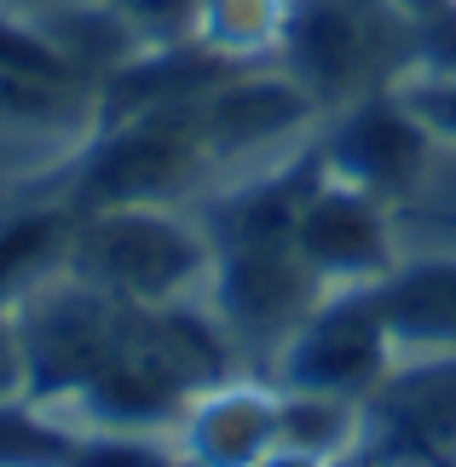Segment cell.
Instances as JSON below:
<instances>
[{"instance_id":"cell-1","label":"cell","mask_w":456,"mask_h":467,"mask_svg":"<svg viewBox=\"0 0 456 467\" xmlns=\"http://www.w3.org/2000/svg\"><path fill=\"white\" fill-rule=\"evenodd\" d=\"M214 237L196 202H116L76 213L69 272L133 306L208 300Z\"/></svg>"},{"instance_id":"cell-2","label":"cell","mask_w":456,"mask_h":467,"mask_svg":"<svg viewBox=\"0 0 456 467\" xmlns=\"http://www.w3.org/2000/svg\"><path fill=\"white\" fill-rule=\"evenodd\" d=\"M278 64L295 69L330 116L410 76L416 17L405 0H289Z\"/></svg>"},{"instance_id":"cell-3","label":"cell","mask_w":456,"mask_h":467,"mask_svg":"<svg viewBox=\"0 0 456 467\" xmlns=\"http://www.w3.org/2000/svg\"><path fill=\"white\" fill-rule=\"evenodd\" d=\"M214 173L203 116L191 104H162V110L99 121L87 150L64 179V196L76 213L116 208V202H196L203 179Z\"/></svg>"},{"instance_id":"cell-4","label":"cell","mask_w":456,"mask_h":467,"mask_svg":"<svg viewBox=\"0 0 456 467\" xmlns=\"http://www.w3.org/2000/svg\"><path fill=\"white\" fill-rule=\"evenodd\" d=\"M398 364V340L387 329L376 283L323 289L318 306L295 323V335L271 358V381L283 392H330V399H370Z\"/></svg>"},{"instance_id":"cell-5","label":"cell","mask_w":456,"mask_h":467,"mask_svg":"<svg viewBox=\"0 0 456 467\" xmlns=\"http://www.w3.org/2000/svg\"><path fill=\"white\" fill-rule=\"evenodd\" d=\"M323 283L295 248V237H249V243H220L208 277V306L226 323L243 369L271 375V358L295 323L318 306Z\"/></svg>"},{"instance_id":"cell-6","label":"cell","mask_w":456,"mask_h":467,"mask_svg":"<svg viewBox=\"0 0 456 467\" xmlns=\"http://www.w3.org/2000/svg\"><path fill=\"white\" fill-rule=\"evenodd\" d=\"M196 116H203L214 168H231V161L271 168V161L295 156L301 145H313L323 104L295 69H283L278 58H260V64H237L231 76L214 81L196 99Z\"/></svg>"},{"instance_id":"cell-7","label":"cell","mask_w":456,"mask_h":467,"mask_svg":"<svg viewBox=\"0 0 456 467\" xmlns=\"http://www.w3.org/2000/svg\"><path fill=\"white\" fill-rule=\"evenodd\" d=\"M313 145L330 179H346V185L381 196L387 208L405 202L422 185V173L433 168V156H440V139L398 99V87H381V93H364L330 110L318 121Z\"/></svg>"},{"instance_id":"cell-8","label":"cell","mask_w":456,"mask_h":467,"mask_svg":"<svg viewBox=\"0 0 456 467\" xmlns=\"http://www.w3.org/2000/svg\"><path fill=\"white\" fill-rule=\"evenodd\" d=\"M353 462H456V352H398L364 399Z\"/></svg>"},{"instance_id":"cell-9","label":"cell","mask_w":456,"mask_h":467,"mask_svg":"<svg viewBox=\"0 0 456 467\" xmlns=\"http://www.w3.org/2000/svg\"><path fill=\"white\" fill-rule=\"evenodd\" d=\"M295 248L306 254V265L318 272L323 289L381 283L405 260L393 208L370 191L346 185V179H330V173L313 179V191H306V202L295 213Z\"/></svg>"},{"instance_id":"cell-10","label":"cell","mask_w":456,"mask_h":467,"mask_svg":"<svg viewBox=\"0 0 456 467\" xmlns=\"http://www.w3.org/2000/svg\"><path fill=\"white\" fill-rule=\"evenodd\" d=\"M278 433H283V387L271 375L237 369L186 399L174 421V451L179 462L196 467H260L278 456Z\"/></svg>"},{"instance_id":"cell-11","label":"cell","mask_w":456,"mask_h":467,"mask_svg":"<svg viewBox=\"0 0 456 467\" xmlns=\"http://www.w3.org/2000/svg\"><path fill=\"white\" fill-rule=\"evenodd\" d=\"M398 352H456V248L405 254L376 283Z\"/></svg>"},{"instance_id":"cell-12","label":"cell","mask_w":456,"mask_h":467,"mask_svg":"<svg viewBox=\"0 0 456 467\" xmlns=\"http://www.w3.org/2000/svg\"><path fill=\"white\" fill-rule=\"evenodd\" d=\"M35 17H41V29L52 35V47H58L93 87L151 47L144 29L122 6H111V0H41Z\"/></svg>"},{"instance_id":"cell-13","label":"cell","mask_w":456,"mask_h":467,"mask_svg":"<svg viewBox=\"0 0 456 467\" xmlns=\"http://www.w3.org/2000/svg\"><path fill=\"white\" fill-rule=\"evenodd\" d=\"M69 237H76L69 202H35L0 213V300H24L47 277L69 272Z\"/></svg>"},{"instance_id":"cell-14","label":"cell","mask_w":456,"mask_h":467,"mask_svg":"<svg viewBox=\"0 0 456 467\" xmlns=\"http://www.w3.org/2000/svg\"><path fill=\"white\" fill-rule=\"evenodd\" d=\"M364 404L330 392H283V433L271 462H353Z\"/></svg>"},{"instance_id":"cell-15","label":"cell","mask_w":456,"mask_h":467,"mask_svg":"<svg viewBox=\"0 0 456 467\" xmlns=\"http://www.w3.org/2000/svg\"><path fill=\"white\" fill-rule=\"evenodd\" d=\"M283 29H289V0H196L191 41H203L231 64H260L278 58Z\"/></svg>"},{"instance_id":"cell-16","label":"cell","mask_w":456,"mask_h":467,"mask_svg":"<svg viewBox=\"0 0 456 467\" xmlns=\"http://www.w3.org/2000/svg\"><path fill=\"white\" fill-rule=\"evenodd\" d=\"M0 81H58V87H93L76 64L52 47V35L41 29V17L17 12L0 0ZM99 93V87H93Z\"/></svg>"},{"instance_id":"cell-17","label":"cell","mask_w":456,"mask_h":467,"mask_svg":"<svg viewBox=\"0 0 456 467\" xmlns=\"http://www.w3.org/2000/svg\"><path fill=\"white\" fill-rule=\"evenodd\" d=\"M76 451H81V433L64 416H52V410L29 404V399L0 404V467H17V462H76Z\"/></svg>"},{"instance_id":"cell-18","label":"cell","mask_w":456,"mask_h":467,"mask_svg":"<svg viewBox=\"0 0 456 467\" xmlns=\"http://www.w3.org/2000/svg\"><path fill=\"white\" fill-rule=\"evenodd\" d=\"M398 99L422 116V128L456 150V69H410L398 81Z\"/></svg>"},{"instance_id":"cell-19","label":"cell","mask_w":456,"mask_h":467,"mask_svg":"<svg viewBox=\"0 0 456 467\" xmlns=\"http://www.w3.org/2000/svg\"><path fill=\"white\" fill-rule=\"evenodd\" d=\"M122 6L133 24L144 29V41H191V24H196V0H111Z\"/></svg>"},{"instance_id":"cell-20","label":"cell","mask_w":456,"mask_h":467,"mask_svg":"<svg viewBox=\"0 0 456 467\" xmlns=\"http://www.w3.org/2000/svg\"><path fill=\"white\" fill-rule=\"evenodd\" d=\"M29 399V358L17 329V300H0V404Z\"/></svg>"}]
</instances>
